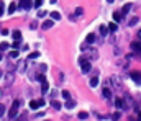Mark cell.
I'll list each match as a JSON object with an SVG mask.
<instances>
[{
	"mask_svg": "<svg viewBox=\"0 0 141 121\" xmlns=\"http://www.w3.org/2000/svg\"><path fill=\"white\" fill-rule=\"evenodd\" d=\"M61 95H63L64 100H70V92H67V90H63V92H61Z\"/></svg>",
	"mask_w": 141,
	"mask_h": 121,
	"instance_id": "obj_24",
	"label": "cell"
},
{
	"mask_svg": "<svg viewBox=\"0 0 141 121\" xmlns=\"http://www.w3.org/2000/svg\"><path fill=\"white\" fill-rule=\"evenodd\" d=\"M138 35H140V38H141V30H140V31H138Z\"/></svg>",
	"mask_w": 141,
	"mask_h": 121,
	"instance_id": "obj_46",
	"label": "cell"
},
{
	"mask_svg": "<svg viewBox=\"0 0 141 121\" xmlns=\"http://www.w3.org/2000/svg\"><path fill=\"white\" fill-rule=\"evenodd\" d=\"M36 80H38V82H44V80H46V79H44V74H38L36 75Z\"/></svg>",
	"mask_w": 141,
	"mask_h": 121,
	"instance_id": "obj_30",
	"label": "cell"
},
{
	"mask_svg": "<svg viewBox=\"0 0 141 121\" xmlns=\"http://www.w3.org/2000/svg\"><path fill=\"white\" fill-rule=\"evenodd\" d=\"M102 97L105 98V100H108V98L112 97V90H110V88H103L102 90Z\"/></svg>",
	"mask_w": 141,
	"mask_h": 121,
	"instance_id": "obj_12",
	"label": "cell"
},
{
	"mask_svg": "<svg viewBox=\"0 0 141 121\" xmlns=\"http://www.w3.org/2000/svg\"><path fill=\"white\" fill-rule=\"evenodd\" d=\"M120 116H122V115H120V113L117 111V113H113V115H112V120H113V121H118V120H120Z\"/></svg>",
	"mask_w": 141,
	"mask_h": 121,
	"instance_id": "obj_31",
	"label": "cell"
},
{
	"mask_svg": "<svg viewBox=\"0 0 141 121\" xmlns=\"http://www.w3.org/2000/svg\"><path fill=\"white\" fill-rule=\"evenodd\" d=\"M85 43H87V44H90V46H92V44L95 43V35H94V33H90V35H87V38H85Z\"/></svg>",
	"mask_w": 141,
	"mask_h": 121,
	"instance_id": "obj_9",
	"label": "cell"
},
{
	"mask_svg": "<svg viewBox=\"0 0 141 121\" xmlns=\"http://www.w3.org/2000/svg\"><path fill=\"white\" fill-rule=\"evenodd\" d=\"M85 51H87V57H85L87 61L92 62V61H97V59H98V51L95 49V47H87Z\"/></svg>",
	"mask_w": 141,
	"mask_h": 121,
	"instance_id": "obj_3",
	"label": "cell"
},
{
	"mask_svg": "<svg viewBox=\"0 0 141 121\" xmlns=\"http://www.w3.org/2000/svg\"><path fill=\"white\" fill-rule=\"evenodd\" d=\"M2 75H3V72H2V70H0V79H2Z\"/></svg>",
	"mask_w": 141,
	"mask_h": 121,
	"instance_id": "obj_44",
	"label": "cell"
},
{
	"mask_svg": "<svg viewBox=\"0 0 141 121\" xmlns=\"http://www.w3.org/2000/svg\"><path fill=\"white\" fill-rule=\"evenodd\" d=\"M136 23H138V18H131V20L128 21V25H130V26H135Z\"/></svg>",
	"mask_w": 141,
	"mask_h": 121,
	"instance_id": "obj_35",
	"label": "cell"
},
{
	"mask_svg": "<svg viewBox=\"0 0 141 121\" xmlns=\"http://www.w3.org/2000/svg\"><path fill=\"white\" fill-rule=\"evenodd\" d=\"M13 80H15V74H13V72H7V74H5V77H3V82H5V85H12L13 83Z\"/></svg>",
	"mask_w": 141,
	"mask_h": 121,
	"instance_id": "obj_4",
	"label": "cell"
},
{
	"mask_svg": "<svg viewBox=\"0 0 141 121\" xmlns=\"http://www.w3.org/2000/svg\"><path fill=\"white\" fill-rule=\"evenodd\" d=\"M98 31H100V35H102L103 38H105V36L108 35V26H103V25H102V26H100V30H98Z\"/></svg>",
	"mask_w": 141,
	"mask_h": 121,
	"instance_id": "obj_17",
	"label": "cell"
},
{
	"mask_svg": "<svg viewBox=\"0 0 141 121\" xmlns=\"http://www.w3.org/2000/svg\"><path fill=\"white\" fill-rule=\"evenodd\" d=\"M117 30H118V23H115V21H113V23L108 25V31L110 33H117Z\"/></svg>",
	"mask_w": 141,
	"mask_h": 121,
	"instance_id": "obj_14",
	"label": "cell"
},
{
	"mask_svg": "<svg viewBox=\"0 0 141 121\" xmlns=\"http://www.w3.org/2000/svg\"><path fill=\"white\" fill-rule=\"evenodd\" d=\"M31 0H20V3H18V8H23V10H30L31 8Z\"/></svg>",
	"mask_w": 141,
	"mask_h": 121,
	"instance_id": "obj_5",
	"label": "cell"
},
{
	"mask_svg": "<svg viewBox=\"0 0 141 121\" xmlns=\"http://www.w3.org/2000/svg\"><path fill=\"white\" fill-rule=\"evenodd\" d=\"M5 49H8V43H2L0 44V51H5Z\"/></svg>",
	"mask_w": 141,
	"mask_h": 121,
	"instance_id": "obj_37",
	"label": "cell"
},
{
	"mask_svg": "<svg viewBox=\"0 0 141 121\" xmlns=\"http://www.w3.org/2000/svg\"><path fill=\"white\" fill-rule=\"evenodd\" d=\"M0 61H2V54H0Z\"/></svg>",
	"mask_w": 141,
	"mask_h": 121,
	"instance_id": "obj_47",
	"label": "cell"
},
{
	"mask_svg": "<svg viewBox=\"0 0 141 121\" xmlns=\"http://www.w3.org/2000/svg\"><path fill=\"white\" fill-rule=\"evenodd\" d=\"M87 118H89V113H87V111H80V113H79V120H87Z\"/></svg>",
	"mask_w": 141,
	"mask_h": 121,
	"instance_id": "obj_28",
	"label": "cell"
},
{
	"mask_svg": "<svg viewBox=\"0 0 141 121\" xmlns=\"http://www.w3.org/2000/svg\"><path fill=\"white\" fill-rule=\"evenodd\" d=\"M49 15H51V20H61V13L59 12H51Z\"/></svg>",
	"mask_w": 141,
	"mask_h": 121,
	"instance_id": "obj_22",
	"label": "cell"
},
{
	"mask_svg": "<svg viewBox=\"0 0 141 121\" xmlns=\"http://www.w3.org/2000/svg\"><path fill=\"white\" fill-rule=\"evenodd\" d=\"M44 121H49V120H44Z\"/></svg>",
	"mask_w": 141,
	"mask_h": 121,
	"instance_id": "obj_48",
	"label": "cell"
},
{
	"mask_svg": "<svg viewBox=\"0 0 141 121\" xmlns=\"http://www.w3.org/2000/svg\"><path fill=\"white\" fill-rule=\"evenodd\" d=\"M15 10H16V3H15V2H12V3H10V7H8V15H12Z\"/></svg>",
	"mask_w": 141,
	"mask_h": 121,
	"instance_id": "obj_21",
	"label": "cell"
},
{
	"mask_svg": "<svg viewBox=\"0 0 141 121\" xmlns=\"http://www.w3.org/2000/svg\"><path fill=\"white\" fill-rule=\"evenodd\" d=\"M115 106H117V110H123V108H125V106H123L122 98H115Z\"/></svg>",
	"mask_w": 141,
	"mask_h": 121,
	"instance_id": "obj_15",
	"label": "cell"
},
{
	"mask_svg": "<svg viewBox=\"0 0 141 121\" xmlns=\"http://www.w3.org/2000/svg\"><path fill=\"white\" fill-rule=\"evenodd\" d=\"M51 106H53L54 110H59V108H61V103L56 102V100H51Z\"/></svg>",
	"mask_w": 141,
	"mask_h": 121,
	"instance_id": "obj_27",
	"label": "cell"
},
{
	"mask_svg": "<svg viewBox=\"0 0 141 121\" xmlns=\"http://www.w3.org/2000/svg\"><path fill=\"white\" fill-rule=\"evenodd\" d=\"M56 2H58V0H51V3H56Z\"/></svg>",
	"mask_w": 141,
	"mask_h": 121,
	"instance_id": "obj_45",
	"label": "cell"
},
{
	"mask_svg": "<svg viewBox=\"0 0 141 121\" xmlns=\"http://www.w3.org/2000/svg\"><path fill=\"white\" fill-rule=\"evenodd\" d=\"M97 83H98V79H97V77H92V79L89 80V85H90V87H97Z\"/></svg>",
	"mask_w": 141,
	"mask_h": 121,
	"instance_id": "obj_23",
	"label": "cell"
},
{
	"mask_svg": "<svg viewBox=\"0 0 141 121\" xmlns=\"http://www.w3.org/2000/svg\"><path fill=\"white\" fill-rule=\"evenodd\" d=\"M79 62H80V66H82V74H89L90 72V69H92V62L90 61H87L85 59V56H80L79 57Z\"/></svg>",
	"mask_w": 141,
	"mask_h": 121,
	"instance_id": "obj_1",
	"label": "cell"
},
{
	"mask_svg": "<svg viewBox=\"0 0 141 121\" xmlns=\"http://www.w3.org/2000/svg\"><path fill=\"white\" fill-rule=\"evenodd\" d=\"M130 47H131V49H133L135 52L141 54V41H133V43L130 44Z\"/></svg>",
	"mask_w": 141,
	"mask_h": 121,
	"instance_id": "obj_6",
	"label": "cell"
},
{
	"mask_svg": "<svg viewBox=\"0 0 141 121\" xmlns=\"http://www.w3.org/2000/svg\"><path fill=\"white\" fill-rule=\"evenodd\" d=\"M53 25H54V21H53V20H46V21H43L41 28H43V30H51Z\"/></svg>",
	"mask_w": 141,
	"mask_h": 121,
	"instance_id": "obj_7",
	"label": "cell"
},
{
	"mask_svg": "<svg viewBox=\"0 0 141 121\" xmlns=\"http://www.w3.org/2000/svg\"><path fill=\"white\" fill-rule=\"evenodd\" d=\"M12 36H13V39H15V41H20V39H21V33H20L18 30H15V31L12 33Z\"/></svg>",
	"mask_w": 141,
	"mask_h": 121,
	"instance_id": "obj_19",
	"label": "cell"
},
{
	"mask_svg": "<svg viewBox=\"0 0 141 121\" xmlns=\"http://www.w3.org/2000/svg\"><path fill=\"white\" fill-rule=\"evenodd\" d=\"M16 67H18V72H25V70H26V62H25V61H20Z\"/></svg>",
	"mask_w": 141,
	"mask_h": 121,
	"instance_id": "obj_13",
	"label": "cell"
},
{
	"mask_svg": "<svg viewBox=\"0 0 141 121\" xmlns=\"http://www.w3.org/2000/svg\"><path fill=\"white\" fill-rule=\"evenodd\" d=\"M38 56H39V52H38V51H35V52H31V54L28 56V59H36Z\"/></svg>",
	"mask_w": 141,
	"mask_h": 121,
	"instance_id": "obj_32",
	"label": "cell"
},
{
	"mask_svg": "<svg viewBox=\"0 0 141 121\" xmlns=\"http://www.w3.org/2000/svg\"><path fill=\"white\" fill-rule=\"evenodd\" d=\"M38 67H39V74H44V72H46V69H48L44 64H41V66H38Z\"/></svg>",
	"mask_w": 141,
	"mask_h": 121,
	"instance_id": "obj_34",
	"label": "cell"
},
{
	"mask_svg": "<svg viewBox=\"0 0 141 121\" xmlns=\"http://www.w3.org/2000/svg\"><path fill=\"white\" fill-rule=\"evenodd\" d=\"M3 10H5V5L3 2H0V16H3Z\"/></svg>",
	"mask_w": 141,
	"mask_h": 121,
	"instance_id": "obj_38",
	"label": "cell"
},
{
	"mask_svg": "<svg viewBox=\"0 0 141 121\" xmlns=\"http://www.w3.org/2000/svg\"><path fill=\"white\" fill-rule=\"evenodd\" d=\"M49 95H51V98L54 100V98H56V95H58V92H56V90H51V93H49Z\"/></svg>",
	"mask_w": 141,
	"mask_h": 121,
	"instance_id": "obj_41",
	"label": "cell"
},
{
	"mask_svg": "<svg viewBox=\"0 0 141 121\" xmlns=\"http://www.w3.org/2000/svg\"><path fill=\"white\" fill-rule=\"evenodd\" d=\"M131 7H133L131 3H126L125 7L122 8V12H120V13H122V15H128V13H130V10H131Z\"/></svg>",
	"mask_w": 141,
	"mask_h": 121,
	"instance_id": "obj_11",
	"label": "cell"
},
{
	"mask_svg": "<svg viewBox=\"0 0 141 121\" xmlns=\"http://www.w3.org/2000/svg\"><path fill=\"white\" fill-rule=\"evenodd\" d=\"M82 13H84V8H82V7L75 8V15H77V16H80V15H82Z\"/></svg>",
	"mask_w": 141,
	"mask_h": 121,
	"instance_id": "obj_33",
	"label": "cell"
},
{
	"mask_svg": "<svg viewBox=\"0 0 141 121\" xmlns=\"http://www.w3.org/2000/svg\"><path fill=\"white\" fill-rule=\"evenodd\" d=\"M20 105H21V100H15L12 105V108H10V111H8V118L10 120H13V118H16V115H18V108Z\"/></svg>",
	"mask_w": 141,
	"mask_h": 121,
	"instance_id": "obj_2",
	"label": "cell"
},
{
	"mask_svg": "<svg viewBox=\"0 0 141 121\" xmlns=\"http://www.w3.org/2000/svg\"><path fill=\"white\" fill-rule=\"evenodd\" d=\"M107 2H108V3H113V0H107Z\"/></svg>",
	"mask_w": 141,
	"mask_h": 121,
	"instance_id": "obj_43",
	"label": "cell"
},
{
	"mask_svg": "<svg viewBox=\"0 0 141 121\" xmlns=\"http://www.w3.org/2000/svg\"><path fill=\"white\" fill-rule=\"evenodd\" d=\"M10 57H13V59H16L18 57V51H16V49H13L12 52H10Z\"/></svg>",
	"mask_w": 141,
	"mask_h": 121,
	"instance_id": "obj_36",
	"label": "cell"
},
{
	"mask_svg": "<svg viewBox=\"0 0 141 121\" xmlns=\"http://www.w3.org/2000/svg\"><path fill=\"white\" fill-rule=\"evenodd\" d=\"M30 108H31V110L41 108V106H39V103H38V100H31V102H30Z\"/></svg>",
	"mask_w": 141,
	"mask_h": 121,
	"instance_id": "obj_16",
	"label": "cell"
},
{
	"mask_svg": "<svg viewBox=\"0 0 141 121\" xmlns=\"http://www.w3.org/2000/svg\"><path fill=\"white\" fill-rule=\"evenodd\" d=\"M41 5H43V0H35V7L36 8H39Z\"/></svg>",
	"mask_w": 141,
	"mask_h": 121,
	"instance_id": "obj_39",
	"label": "cell"
},
{
	"mask_svg": "<svg viewBox=\"0 0 141 121\" xmlns=\"http://www.w3.org/2000/svg\"><path fill=\"white\" fill-rule=\"evenodd\" d=\"M5 110H7V106H5L3 103H0V118H2V116L5 115Z\"/></svg>",
	"mask_w": 141,
	"mask_h": 121,
	"instance_id": "obj_29",
	"label": "cell"
},
{
	"mask_svg": "<svg viewBox=\"0 0 141 121\" xmlns=\"http://www.w3.org/2000/svg\"><path fill=\"white\" fill-rule=\"evenodd\" d=\"M122 13H120V12H115L113 13V20H115V21H117V23H118V21H120V20H122Z\"/></svg>",
	"mask_w": 141,
	"mask_h": 121,
	"instance_id": "obj_26",
	"label": "cell"
},
{
	"mask_svg": "<svg viewBox=\"0 0 141 121\" xmlns=\"http://www.w3.org/2000/svg\"><path fill=\"white\" fill-rule=\"evenodd\" d=\"M48 90H49V83H48L46 80H44V82H41V92H43V93H46Z\"/></svg>",
	"mask_w": 141,
	"mask_h": 121,
	"instance_id": "obj_18",
	"label": "cell"
},
{
	"mask_svg": "<svg viewBox=\"0 0 141 121\" xmlns=\"http://www.w3.org/2000/svg\"><path fill=\"white\" fill-rule=\"evenodd\" d=\"M46 15H48L46 12H39V13H38V18H44V16H46Z\"/></svg>",
	"mask_w": 141,
	"mask_h": 121,
	"instance_id": "obj_40",
	"label": "cell"
},
{
	"mask_svg": "<svg viewBox=\"0 0 141 121\" xmlns=\"http://www.w3.org/2000/svg\"><path fill=\"white\" fill-rule=\"evenodd\" d=\"M130 77L133 79L136 83H140V82H141V72H131V74H130Z\"/></svg>",
	"mask_w": 141,
	"mask_h": 121,
	"instance_id": "obj_8",
	"label": "cell"
},
{
	"mask_svg": "<svg viewBox=\"0 0 141 121\" xmlns=\"http://www.w3.org/2000/svg\"><path fill=\"white\" fill-rule=\"evenodd\" d=\"M74 105H75V103L72 102V100H66V108L67 110H72V108H74Z\"/></svg>",
	"mask_w": 141,
	"mask_h": 121,
	"instance_id": "obj_25",
	"label": "cell"
},
{
	"mask_svg": "<svg viewBox=\"0 0 141 121\" xmlns=\"http://www.w3.org/2000/svg\"><path fill=\"white\" fill-rule=\"evenodd\" d=\"M15 121H28V115L26 113H23V115H20L18 118H13Z\"/></svg>",
	"mask_w": 141,
	"mask_h": 121,
	"instance_id": "obj_20",
	"label": "cell"
},
{
	"mask_svg": "<svg viewBox=\"0 0 141 121\" xmlns=\"http://www.w3.org/2000/svg\"><path fill=\"white\" fill-rule=\"evenodd\" d=\"M13 47H15V49H16V47H20V41H15V43H13Z\"/></svg>",
	"mask_w": 141,
	"mask_h": 121,
	"instance_id": "obj_42",
	"label": "cell"
},
{
	"mask_svg": "<svg viewBox=\"0 0 141 121\" xmlns=\"http://www.w3.org/2000/svg\"><path fill=\"white\" fill-rule=\"evenodd\" d=\"M112 82H113V85L118 87V88H122V87H123V83H122V80H120V77H112Z\"/></svg>",
	"mask_w": 141,
	"mask_h": 121,
	"instance_id": "obj_10",
	"label": "cell"
}]
</instances>
